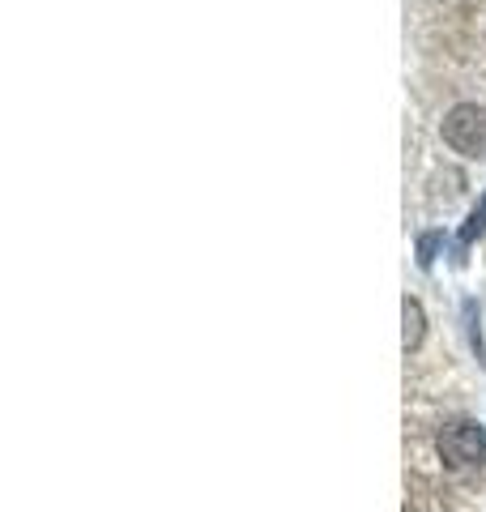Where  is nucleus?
I'll list each match as a JSON object with an SVG mask.
<instances>
[{"label":"nucleus","instance_id":"4","mask_svg":"<svg viewBox=\"0 0 486 512\" xmlns=\"http://www.w3.org/2000/svg\"><path fill=\"white\" fill-rule=\"evenodd\" d=\"M486 235V192L478 197V205L469 210V218H465V227H461V248H469L474 239H482Z\"/></svg>","mask_w":486,"mask_h":512},{"label":"nucleus","instance_id":"2","mask_svg":"<svg viewBox=\"0 0 486 512\" xmlns=\"http://www.w3.org/2000/svg\"><path fill=\"white\" fill-rule=\"evenodd\" d=\"M440 457L448 466H478L486 457V427L474 419H457L440 431Z\"/></svg>","mask_w":486,"mask_h":512},{"label":"nucleus","instance_id":"3","mask_svg":"<svg viewBox=\"0 0 486 512\" xmlns=\"http://www.w3.org/2000/svg\"><path fill=\"white\" fill-rule=\"evenodd\" d=\"M401 316H405V350H418V346H423V333H427L423 303L405 295V303H401Z\"/></svg>","mask_w":486,"mask_h":512},{"label":"nucleus","instance_id":"5","mask_svg":"<svg viewBox=\"0 0 486 512\" xmlns=\"http://www.w3.org/2000/svg\"><path fill=\"white\" fill-rule=\"evenodd\" d=\"M440 248H444V231H423L418 235V265L431 269L435 256H440Z\"/></svg>","mask_w":486,"mask_h":512},{"label":"nucleus","instance_id":"1","mask_svg":"<svg viewBox=\"0 0 486 512\" xmlns=\"http://www.w3.org/2000/svg\"><path fill=\"white\" fill-rule=\"evenodd\" d=\"M440 133L461 158H486V107L478 103H457L444 116Z\"/></svg>","mask_w":486,"mask_h":512}]
</instances>
